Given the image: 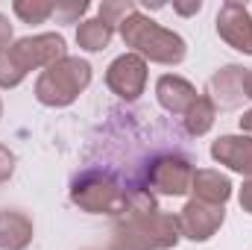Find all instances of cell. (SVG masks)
<instances>
[{
    "mask_svg": "<svg viewBox=\"0 0 252 250\" xmlns=\"http://www.w3.org/2000/svg\"><path fill=\"white\" fill-rule=\"evenodd\" d=\"M238 124H241V132H244V135H252V109H247V112L241 115Z\"/></svg>",
    "mask_w": 252,
    "mask_h": 250,
    "instance_id": "obj_24",
    "label": "cell"
},
{
    "mask_svg": "<svg viewBox=\"0 0 252 250\" xmlns=\"http://www.w3.org/2000/svg\"><path fill=\"white\" fill-rule=\"evenodd\" d=\"M91 85V65L79 56H64L56 65L44 68L35 80V100L50 109L70 106Z\"/></svg>",
    "mask_w": 252,
    "mask_h": 250,
    "instance_id": "obj_4",
    "label": "cell"
},
{
    "mask_svg": "<svg viewBox=\"0 0 252 250\" xmlns=\"http://www.w3.org/2000/svg\"><path fill=\"white\" fill-rule=\"evenodd\" d=\"M132 12H138V6H135L132 0H103V3H100V15H97V18L118 30V27L124 24Z\"/></svg>",
    "mask_w": 252,
    "mask_h": 250,
    "instance_id": "obj_18",
    "label": "cell"
},
{
    "mask_svg": "<svg viewBox=\"0 0 252 250\" xmlns=\"http://www.w3.org/2000/svg\"><path fill=\"white\" fill-rule=\"evenodd\" d=\"M12 174H15V153L6 144H0V183H6Z\"/></svg>",
    "mask_w": 252,
    "mask_h": 250,
    "instance_id": "obj_20",
    "label": "cell"
},
{
    "mask_svg": "<svg viewBox=\"0 0 252 250\" xmlns=\"http://www.w3.org/2000/svg\"><path fill=\"white\" fill-rule=\"evenodd\" d=\"M247 71L250 68H244V65H226L208 80V97L217 109L232 112L247 100V88H244Z\"/></svg>",
    "mask_w": 252,
    "mask_h": 250,
    "instance_id": "obj_10",
    "label": "cell"
},
{
    "mask_svg": "<svg viewBox=\"0 0 252 250\" xmlns=\"http://www.w3.org/2000/svg\"><path fill=\"white\" fill-rule=\"evenodd\" d=\"M0 118H3V100H0Z\"/></svg>",
    "mask_w": 252,
    "mask_h": 250,
    "instance_id": "obj_26",
    "label": "cell"
},
{
    "mask_svg": "<svg viewBox=\"0 0 252 250\" xmlns=\"http://www.w3.org/2000/svg\"><path fill=\"white\" fill-rule=\"evenodd\" d=\"M121 39L126 47H132V53H138L141 59L156 65H179L188 56V44L179 33L156 24L153 18L132 12L124 24L118 27Z\"/></svg>",
    "mask_w": 252,
    "mask_h": 250,
    "instance_id": "obj_3",
    "label": "cell"
},
{
    "mask_svg": "<svg viewBox=\"0 0 252 250\" xmlns=\"http://www.w3.org/2000/svg\"><path fill=\"white\" fill-rule=\"evenodd\" d=\"M214 118H217V106L211 103L208 94H199L190 103V109L182 115V124H185V132L188 135H205L214 126Z\"/></svg>",
    "mask_w": 252,
    "mask_h": 250,
    "instance_id": "obj_16",
    "label": "cell"
},
{
    "mask_svg": "<svg viewBox=\"0 0 252 250\" xmlns=\"http://www.w3.org/2000/svg\"><path fill=\"white\" fill-rule=\"evenodd\" d=\"M70 203L91 215H118L121 218V215H126V206H129V188H124L109 174L88 171L73 180Z\"/></svg>",
    "mask_w": 252,
    "mask_h": 250,
    "instance_id": "obj_5",
    "label": "cell"
},
{
    "mask_svg": "<svg viewBox=\"0 0 252 250\" xmlns=\"http://www.w3.org/2000/svg\"><path fill=\"white\" fill-rule=\"evenodd\" d=\"M156 97H158V106L170 115H185L190 109V103L199 97V91L193 88V83H188L185 77L179 74H164L158 77L156 83Z\"/></svg>",
    "mask_w": 252,
    "mask_h": 250,
    "instance_id": "obj_12",
    "label": "cell"
},
{
    "mask_svg": "<svg viewBox=\"0 0 252 250\" xmlns=\"http://www.w3.org/2000/svg\"><path fill=\"white\" fill-rule=\"evenodd\" d=\"M202 9V0H190V3H173V12L179 15H196Z\"/></svg>",
    "mask_w": 252,
    "mask_h": 250,
    "instance_id": "obj_23",
    "label": "cell"
},
{
    "mask_svg": "<svg viewBox=\"0 0 252 250\" xmlns=\"http://www.w3.org/2000/svg\"><path fill=\"white\" fill-rule=\"evenodd\" d=\"M238 200H241V209L252 215V177H250V180H244V186H241V194H238Z\"/></svg>",
    "mask_w": 252,
    "mask_h": 250,
    "instance_id": "obj_21",
    "label": "cell"
},
{
    "mask_svg": "<svg viewBox=\"0 0 252 250\" xmlns=\"http://www.w3.org/2000/svg\"><path fill=\"white\" fill-rule=\"evenodd\" d=\"M64 56H67V44L59 33L24 36L6 50H0V88H18L30 71H44Z\"/></svg>",
    "mask_w": 252,
    "mask_h": 250,
    "instance_id": "obj_1",
    "label": "cell"
},
{
    "mask_svg": "<svg viewBox=\"0 0 252 250\" xmlns=\"http://www.w3.org/2000/svg\"><path fill=\"white\" fill-rule=\"evenodd\" d=\"M244 88H247V100H252V71H247V80H244Z\"/></svg>",
    "mask_w": 252,
    "mask_h": 250,
    "instance_id": "obj_25",
    "label": "cell"
},
{
    "mask_svg": "<svg viewBox=\"0 0 252 250\" xmlns=\"http://www.w3.org/2000/svg\"><path fill=\"white\" fill-rule=\"evenodd\" d=\"M176 221H179V233H182V239H190V242H208V239L223 227V221H226V209L190 197L188 203L182 206V212L176 215Z\"/></svg>",
    "mask_w": 252,
    "mask_h": 250,
    "instance_id": "obj_7",
    "label": "cell"
},
{
    "mask_svg": "<svg viewBox=\"0 0 252 250\" xmlns=\"http://www.w3.org/2000/svg\"><path fill=\"white\" fill-rule=\"evenodd\" d=\"M32 245V221L18 209H0V250H27Z\"/></svg>",
    "mask_w": 252,
    "mask_h": 250,
    "instance_id": "obj_14",
    "label": "cell"
},
{
    "mask_svg": "<svg viewBox=\"0 0 252 250\" xmlns=\"http://www.w3.org/2000/svg\"><path fill=\"white\" fill-rule=\"evenodd\" d=\"M232 180L214 168H196L193 180H190V194L202 203H214V206H226V200L232 197Z\"/></svg>",
    "mask_w": 252,
    "mask_h": 250,
    "instance_id": "obj_13",
    "label": "cell"
},
{
    "mask_svg": "<svg viewBox=\"0 0 252 250\" xmlns=\"http://www.w3.org/2000/svg\"><path fill=\"white\" fill-rule=\"evenodd\" d=\"M217 36L238 53L252 56V15L238 0H226L217 12Z\"/></svg>",
    "mask_w": 252,
    "mask_h": 250,
    "instance_id": "obj_9",
    "label": "cell"
},
{
    "mask_svg": "<svg viewBox=\"0 0 252 250\" xmlns=\"http://www.w3.org/2000/svg\"><path fill=\"white\" fill-rule=\"evenodd\" d=\"M193 165L188 156L182 153H164L156 156L147 165V191L153 194H164V197H182L190 191V180H193Z\"/></svg>",
    "mask_w": 252,
    "mask_h": 250,
    "instance_id": "obj_6",
    "label": "cell"
},
{
    "mask_svg": "<svg viewBox=\"0 0 252 250\" xmlns=\"http://www.w3.org/2000/svg\"><path fill=\"white\" fill-rule=\"evenodd\" d=\"M115 39V27H109L106 21L100 18H88V21H79L76 27V44L88 53H100L112 44Z\"/></svg>",
    "mask_w": 252,
    "mask_h": 250,
    "instance_id": "obj_15",
    "label": "cell"
},
{
    "mask_svg": "<svg viewBox=\"0 0 252 250\" xmlns=\"http://www.w3.org/2000/svg\"><path fill=\"white\" fill-rule=\"evenodd\" d=\"M179 221L167 212H126L112 227L109 250H170L179 245Z\"/></svg>",
    "mask_w": 252,
    "mask_h": 250,
    "instance_id": "obj_2",
    "label": "cell"
},
{
    "mask_svg": "<svg viewBox=\"0 0 252 250\" xmlns=\"http://www.w3.org/2000/svg\"><path fill=\"white\" fill-rule=\"evenodd\" d=\"M12 12L24 24H44L56 12V3H50V0H15L12 3Z\"/></svg>",
    "mask_w": 252,
    "mask_h": 250,
    "instance_id": "obj_17",
    "label": "cell"
},
{
    "mask_svg": "<svg viewBox=\"0 0 252 250\" xmlns=\"http://www.w3.org/2000/svg\"><path fill=\"white\" fill-rule=\"evenodd\" d=\"M106 85L121 100H138L147 88V59L138 53H124L106 68Z\"/></svg>",
    "mask_w": 252,
    "mask_h": 250,
    "instance_id": "obj_8",
    "label": "cell"
},
{
    "mask_svg": "<svg viewBox=\"0 0 252 250\" xmlns=\"http://www.w3.org/2000/svg\"><path fill=\"white\" fill-rule=\"evenodd\" d=\"M211 159L226 165L229 171L252 177V135H220L217 141H211Z\"/></svg>",
    "mask_w": 252,
    "mask_h": 250,
    "instance_id": "obj_11",
    "label": "cell"
},
{
    "mask_svg": "<svg viewBox=\"0 0 252 250\" xmlns=\"http://www.w3.org/2000/svg\"><path fill=\"white\" fill-rule=\"evenodd\" d=\"M88 12V3L85 0H76V3H56V18L59 21H64V24H76L82 15Z\"/></svg>",
    "mask_w": 252,
    "mask_h": 250,
    "instance_id": "obj_19",
    "label": "cell"
},
{
    "mask_svg": "<svg viewBox=\"0 0 252 250\" xmlns=\"http://www.w3.org/2000/svg\"><path fill=\"white\" fill-rule=\"evenodd\" d=\"M12 44V24H9V18L0 12V50H6Z\"/></svg>",
    "mask_w": 252,
    "mask_h": 250,
    "instance_id": "obj_22",
    "label": "cell"
}]
</instances>
